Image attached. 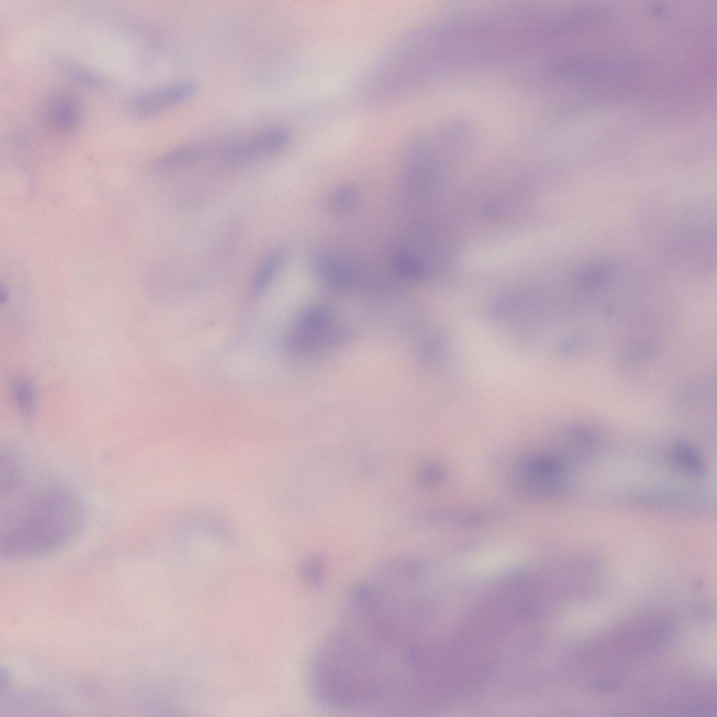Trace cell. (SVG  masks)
Instances as JSON below:
<instances>
[{
  "label": "cell",
  "mask_w": 717,
  "mask_h": 717,
  "mask_svg": "<svg viewBox=\"0 0 717 717\" xmlns=\"http://www.w3.org/2000/svg\"><path fill=\"white\" fill-rule=\"evenodd\" d=\"M10 448L0 454V554L7 560L51 555L84 524L76 493Z\"/></svg>",
  "instance_id": "obj_1"
},
{
  "label": "cell",
  "mask_w": 717,
  "mask_h": 717,
  "mask_svg": "<svg viewBox=\"0 0 717 717\" xmlns=\"http://www.w3.org/2000/svg\"><path fill=\"white\" fill-rule=\"evenodd\" d=\"M291 139L289 132L283 127H266L225 144L219 159L227 167H244L283 151Z\"/></svg>",
  "instance_id": "obj_2"
},
{
  "label": "cell",
  "mask_w": 717,
  "mask_h": 717,
  "mask_svg": "<svg viewBox=\"0 0 717 717\" xmlns=\"http://www.w3.org/2000/svg\"><path fill=\"white\" fill-rule=\"evenodd\" d=\"M197 91L190 81L151 87L135 94L127 106L130 116L137 120L153 118L191 98Z\"/></svg>",
  "instance_id": "obj_3"
},
{
  "label": "cell",
  "mask_w": 717,
  "mask_h": 717,
  "mask_svg": "<svg viewBox=\"0 0 717 717\" xmlns=\"http://www.w3.org/2000/svg\"><path fill=\"white\" fill-rule=\"evenodd\" d=\"M44 112L46 122L52 130L69 133L76 130L82 123L84 107L77 94L62 90L49 98Z\"/></svg>",
  "instance_id": "obj_4"
},
{
  "label": "cell",
  "mask_w": 717,
  "mask_h": 717,
  "mask_svg": "<svg viewBox=\"0 0 717 717\" xmlns=\"http://www.w3.org/2000/svg\"><path fill=\"white\" fill-rule=\"evenodd\" d=\"M223 146L211 142H195L179 146L159 156L153 162V169L158 172H174L193 167L209 159L218 157Z\"/></svg>",
  "instance_id": "obj_5"
},
{
  "label": "cell",
  "mask_w": 717,
  "mask_h": 717,
  "mask_svg": "<svg viewBox=\"0 0 717 717\" xmlns=\"http://www.w3.org/2000/svg\"><path fill=\"white\" fill-rule=\"evenodd\" d=\"M281 260V253L278 251L268 253L261 259L251 281L250 291L252 295L258 296L269 287L279 270Z\"/></svg>",
  "instance_id": "obj_6"
},
{
  "label": "cell",
  "mask_w": 717,
  "mask_h": 717,
  "mask_svg": "<svg viewBox=\"0 0 717 717\" xmlns=\"http://www.w3.org/2000/svg\"><path fill=\"white\" fill-rule=\"evenodd\" d=\"M672 456L677 466L683 471L695 475H700L704 473L705 465L703 459L692 447L678 444L674 447Z\"/></svg>",
  "instance_id": "obj_7"
},
{
  "label": "cell",
  "mask_w": 717,
  "mask_h": 717,
  "mask_svg": "<svg viewBox=\"0 0 717 717\" xmlns=\"http://www.w3.org/2000/svg\"><path fill=\"white\" fill-rule=\"evenodd\" d=\"M12 391L20 409L30 415L35 405L34 393L30 382L25 377H16L12 382Z\"/></svg>",
  "instance_id": "obj_8"
},
{
  "label": "cell",
  "mask_w": 717,
  "mask_h": 717,
  "mask_svg": "<svg viewBox=\"0 0 717 717\" xmlns=\"http://www.w3.org/2000/svg\"><path fill=\"white\" fill-rule=\"evenodd\" d=\"M66 68L70 76L82 84L93 87H104L110 84L109 78L80 64L69 62Z\"/></svg>",
  "instance_id": "obj_9"
},
{
  "label": "cell",
  "mask_w": 717,
  "mask_h": 717,
  "mask_svg": "<svg viewBox=\"0 0 717 717\" xmlns=\"http://www.w3.org/2000/svg\"><path fill=\"white\" fill-rule=\"evenodd\" d=\"M325 565L322 559L314 557L307 559L302 566V574L310 584H319L323 578Z\"/></svg>",
  "instance_id": "obj_10"
},
{
  "label": "cell",
  "mask_w": 717,
  "mask_h": 717,
  "mask_svg": "<svg viewBox=\"0 0 717 717\" xmlns=\"http://www.w3.org/2000/svg\"><path fill=\"white\" fill-rule=\"evenodd\" d=\"M356 199V190L350 188L340 189L333 197L332 205L337 209L346 208L351 205Z\"/></svg>",
  "instance_id": "obj_11"
},
{
  "label": "cell",
  "mask_w": 717,
  "mask_h": 717,
  "mask_svg": "<svg viewBox=\"0 0 717 717\" xmlns=\"http://www.w3.org/2000/svg\"><path fill=\"white\" fill-rule=\"evenodd\" d=\"M397 267L403 274L407 276H416L420 272L419 264L412 258L401 256L397 260Z\"/></svg>",
  "instance_id": "obj_12"
}]
</instances>
